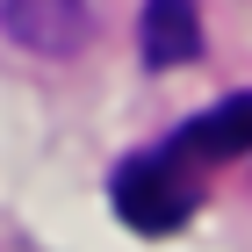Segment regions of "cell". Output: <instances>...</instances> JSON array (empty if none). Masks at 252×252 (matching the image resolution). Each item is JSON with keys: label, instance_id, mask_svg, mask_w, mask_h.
I'll return each mask as SVG.
<instances>
[{"label": "cell", "instance_id": "cell-1", "mask_svg": "<svg viewBox=\"0 0 252 252\" xmlns=\"http://www.w3.org/2000/svg\"><path fill=\"white\" fill-rule=\"evenodd\" d=\"M194 202H202V180H194L166 144L144 152V158H130V166L116 173V209L130 216L137 231H152V238L180 231V223L194 216Z\"/></svg>", "mask_w": 252, "mask_h": 252}, {"label": "cell", "instance_id": "cell-2", "mask_svg": "<svg viewBox=\"0 0 252 252\" xmlns=\"http://www.w3.org/2000/svg\"><path fill=\"white\" fill-rule=\"evenodd\" d=\"M0 29L36 58H72L94 43L101 0H0Z\"/></svg>", "mask_w": 252, "mask_h": 252}, {"label": "cell", "instance_id": "cell-3", "mask_svg": "<svg viewBox=\"0 0 252 252\" xmlns=\"http://www.w3.org/2000/svg\"><path fill=\"white\" fill-rule=\"evenodd\" d=\"M166 152H173L188 173H202V166H216V158H245V152H252V94L216 101L209 116H194Z\"/></svg>", "mask_w": 252, "mask_h": 252}, {"label": "cell", "instance_id": "cell-4", "mask_svg": "<svg viewBox=\"0 0 252 252\" xmlns=\"http://www.w3.org/2000/svg\"><path fill=\"white\" fill-rule=\"evenodd\" d=\"M137 43H144V65L152 72H173L202 51V15H194V0H152L144 22H137Z\"/></svg>", "mask_w": 252, "mask_h": 252}]
</instances>
